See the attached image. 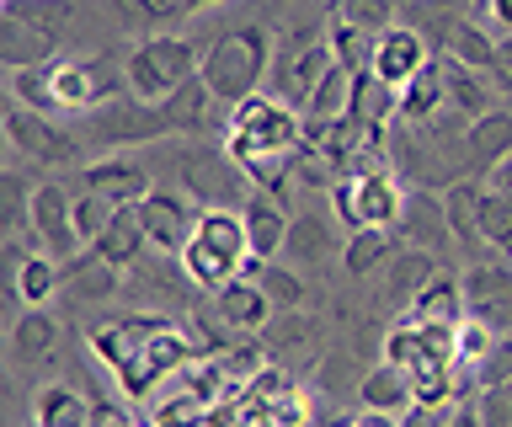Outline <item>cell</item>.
<instances>
[{"mask_svg":"<svg viewBox=\"0 0 512 427\" xmlns=\"http://www.w3.org/2000/svg\"><path fill=\"white\" fill-rule=\"evenodd\" d=\"M91 353L112 369L128 401H144L166 374H182L203 347L187 331H176L166 315H128L118 326L91 331Z\"/></svg>","mask_w":512,"mask_h":427,"instance_id":"cell-1","label":"cell"},{"mask_svg":"<svg viewBox=\"0 0 512 427\" xmlns=\"http://www.w3.org/2000/svg\"><path fill=\"white\" fill-rule=\"evenodd\" d=\"M299 145H304V113L294 102L272 97V91H256V97L230 107L224 150H230L240 166H256V161H267V155H294Z\"/></svg>","mask_w":512,"mask_h":427,"instance_id":"cell-2","label":"cell"},{"mask_svg":"<svg viewBox=\"0 0 512 427\" xmlns=\"http://www.w3.org/2000/svg\"><path fill=\"white\" fill-rule=\"evenodd\" d=\"M272 33L262 22H246V27H230L224 38H214V49H203V86L214 91V102L235 107L262 91V81L272 75Z\"/></svg>","mask_w":512,"mask_h":427,"instance_id":"cell-3","label":"cell"},{"mask_svg":"<svg viewBox=\"0 0 512 427\" xmlns=\"http://www.w3.org/2000/svg\"><path fill=\"white\" fill-rule=\"evenodd\" d=\"M198 70H203V49L192 38H171V33H150L123 59L128 97L139 102H171L187 81H198Z\"/></svg>","mask_w":512,"mask_h":427,"instance_id":"cell-4","label":"cell"},{"mask_svg":"<svg viewBox=\"0 0 512 427\" xmlns=\"http://www.w3.org/2000/svg\"><path fill=\"white\" fill-rule=\"evenodd\" d=\"M171 166L182 177V193L198 209H246V198L256 193L246 166L224 145H182V150H171Z\"/></svg>","mask_w":512,"mask_h":427,"instance_id":"cell-5","label":"cell"},{"mask_svg":"<svg viewBox=\"0 0 512 427\" xmlns=\"http://www.w3.org/2000/svg\"><path fill=\"white\" fill-rule=\"evenodd\" d=\"M336 65V54H331V38L320 33V27H288L283 43H278V54H272V97H283V102H294L304 107L310 102V91L320 86V75H326Z\"/></svg>","mask_w":512,"mask_h":427,"instance_id":"cell-6","label":"cell"},{"mask_svg":"<svg viewBox=\"0 0 512 427\" xmlns=\"http://www.w3.org/2000/svg\"><path fill=\"white\" fill-rule=\"evenodd\" d=\"M331 203L342 214L347 230H395L400 209H406V187L395 182V171H358L331 187Z\"/></svg>","mask_w":512,"mask_h":427,"instance_id":"cell-7","label":"cell"},{"mask_svg":"<svg viewBox=\"0 0 512 427\" xmlns=\"http://www.w3.org/2000/svg\"><path fill=\"white\" fill-rule=\"evenodd\" d=\"M6 139H11V150L16 155H27V161H38V166H70L80 161V139L70 123H59V118H48V113H32L27 102H6Z\"/></svg>","mask_w":512,"mask_h":427,"instance_id":"cell-8","label":"cell"},{"mask_svg":"<svg viewBox=\"0 0 512 427\" xmlns=\"http://www.w3.org/2000/svg\"><path fill=\"white\" fill-rule=\"evenodd\" d=\"M48 81H54V97L64 113H91V107L112 102L118 91L128 86L123 81V65H112V59H54L48 65Z\"/></svg>","mask_w":512,"mask_h":427,"instance_id":"cell-9","label":"cell"},{"mask_svg":"<svg viewBox=\"0 0 512 427\" xmlns=\"http://www.w3.org/2000/svg\"><path fill=\"white\" fill-rule=\"evenodd\" d=\"M27 225H32L38 251H48V257H59V262H70L86 251V241H80V230H75V193H64L59 182H38Z\"/></svg>","mask_w":512,"mask_h":427,"instance_id":"cell-10","label":"cell"},{"mask_svg":"<svg viewBox=\"0 0 512 427\" xmlns=\"http://www.w3.org/2000/svg\"><path fill=\"white\" fill-rule=\"evenodd\" d=\"M427 65H432V43L422 38V27L395 22L390 33L374 38V59H368V70H374V81H384L390 91H406Z\"/></svg>","mask_w":512,"mask_h":427,"instance_id":"cell-11","label":"cell"},{"mask_svg":"<svg viewBox=\"0 0 512 427\" xmlns=\"http://www.w3.org/2000/svg\"><path fill=\"white\" fill-rule=\"evenodd\" d=\"M198 203L187 193H171V187H155L150 198L139 203V219L144 230H150V246L166 251V257H182V246L192 241V230H198Z\"/></svg>","mask_w":512,"mask_h":427,"instance_id":"cell-12","label":"cell"},{"mask_svg":"<svg viewBox=\"0 0 512 427\" xmlns=\"http://www.w3.org/2000/svg\"><path fill=\"white\" fill-rule=\"evenodd\" d=\"M80 187H91V193H102L107 203H144L155 193V171L139 161V155H102V161H91L80 171Z\"/></svg>","mask_w":512,"mask_h":427,"instance_id":"cell-13","label":"cell"},{"mask_svg":"<svg viewBox=\"0 0 512 427\" xmlns=\"http://www.w3.org/2000/svg\"><path fill=\"white\" fill-rule=\"evenodd\" d=\"M464 310L491 321L496 331H507L512 326V267L496 257H480L464 273Z\"/></svg>","mask_w":512,"mask_h":427,"instance_id":"cell-14","label":"cell"},{"mask_svg":"<svg viewBox=\"0 0 512 427\" xmlns=\"http://www.w3.org/2000/svg\"><path fill=\"white\" fill-rule=\"evenodd\" d=\"M0 59L6 70H38L59 59V27L32 22V17H0Z\"/></svg>","mask_w":512,"mask_h":427,"instance_id":"cell-15","label":"cell"},{"mask_svg":"<svg viewBox=\"0 0 512 427\" xmlns=\"http://www.w3.org/2000/svg\"><path fill=\"white\" fill-rule=\"evenodd\" d=\"M395 241H400V246H422V251H432V257H438L443 246H454V230H448L443 198H427V193H406V209H400Z\"/></svg>","mask_w":512,"mask_h":427,"instance_id":"cell-16","label":"cell"},{"mask_svg":"<svg viewBox=\"0 0 512 427\" xmlns=\"http://www.w3.org/2000/svg\"><path fill=\"white\" fill-rule=\"evenodd\" d=\"M507 155H512V113H496L491 107L486 118H475L464 129V171L470 177H491Z\"/></svg>","mask_w":512,"mask_h":427,"instance_id":"cell-17","label":"cell"},{"mask_svg":"<svg viewBox=\"0 0 512 427\" xmlns=\"http://www.w3.org/2000/svg\"><path fill=\"white\" fill-rule=\"evenodd\" d=\"M128 273L123 267H112L96 246H86L80 257L64 262V289H70V299H86V305H102V299H118L123 294Z\"/></svg>","mask_w":512,"mask_h":427,"instance_id":"cell-18","label":"cell"},{"mask_svg":"<svg viewBox=\"0 0 512 427\" xmlns=\"http://www.w3.org/2000/svg\"><path fill=\"white\" fill-rule=\"evenodd\" d=\"M438 273V257H432V251H422V246H395V257L384 262V305L390 310H400L406 315V305L416 299V289H422V283Z\"/></svg>","mask_w":512,"mask_h":427,"instance_id":"cell-19","label":"cell"},{"mask_svg":"<svg viewBox=\"0 0 512 427\" xmlns=\"http://www.w3.org/2000/svg\"><path fill=\"white\" fill-rule=\"evenodd\" d=\"M214 310H219L235 331H267V326H272V310H278V305L267 299L262 283L240 273V278H230V283L214 294Z\"/></svg>","mask_w":512,"mask_h":427,"instance_id":"cell-20","label":"cell"},{"mask_svg":"<svg viewBox=\"0 0 512 427\" xmlns=\"http://www.w3.org/2000/svg\"><path fill=\"white\" fill-rule=\"evenodd\" d=\"M240 219H246V235H251V257L272 262L288 246V225H294V219H288V203L267 198V193H251Z\"/></svg>","mask_w":512,"mask_h":427,"instance_id":"cell-21","label":"cell"},{"mask_svg":"<svg viewBox=\"0 0 512 427\" xmlns=\"http://www.w3.org/2000/svg\"><path fill=\"white\" fill-rule=\"evenodd\" d=\"M144 246H150V230H144V219H139V203H118L112 225L96 235V251H102L112 267L134 273V267L144 262Z\"/></svg>","mask_w":512,"mask_h":427,"instance_id":"cell-22","label":"cell"},{"mask_svg":"<svg viewBox=\"0 0 512 427\" xmlns=\"http://www.w3.org/2000/svg\"><path fill=\"white\" fill-rule=\"evenodd\" d=\"M480 177H454L443 187V214H448V230H454V241L459 246H470L480 251L486 241H480Z\"/></svg>","mask_w":512,"mask_h":427,"instance_id":"cell-23","label":"cell"},{"mask_svg":"<svg viewBox=\"0 0 512 427\" xmlns=\"http://www.w3.org/2000/svg\"><path fill=\"white\" fill-rule=\"evenodd\" d=\"M406 321H464V278L438 267L406 305Z\"/></svg>","mask_w":512,"mask_h":427,"instance_id":"cell-24","label":"cell"},{"mask_svg":"<svg viewBox=\"0 0 512 427\" xmlns=\"http://www.w3.org/2000/svg\"><path fill=\"white\" fill-rule=\"evenodd\" d=\"M176 262H182V273H187V283H192V289H203V294H219L224 283H230V278H240V267H246L240 257H224V251L203 246L198 235H192V241L182 246V257H176Z\"/></svg>","mask_w":512,"mask_h":427,"instance_id":"cell-25","label":"cell"},{"mask_svg":"<svg viewBox=\"0 0 512 427\" xmlns=\"http://www.w3.org/2000/svg\"><path fill=\"white\" fill-rule=\"evenodd\" d=\"M358 395H363V406H368V411H384V417H400V411H411V406H416L411 374H406V369H395V363H379V369H368V374L358 379Z\"/></svg>","mask_w":512,"mask_h":427,"instance_id":"cell-26","label":"cell"},{"mask_svg":"<svg viewBox=\"0 0 512 427\" xmlns=\"http://www.w3.org/2000/svg\"><path fill=\"white\" fill-rule=\"evenodd\" d=\"M11 283H16V299H22V305H48V299L64 289V262L48 257V251H27V257L11 267Z\"/></svg>","mask_w":512,"mask_h":427,"instance_id":"cell-27","label":"cell"},{"mask_svg":"<svg viewBox=\"0 0 512 427\" xmlns=\"http://www.w3.org/2000/svg\"><path fill=\"white\" fill-rule=\"evenodd\" d=\"M336 246H347V241H336V219L331 214H299L294 225H288V246L283 251L294 262H331Z\"/></svg>","mask_w":512,"mask_h":427,"instance_id":"cell-28","label":"cell"},{"mask_svg":"<svg viewBox=\"0 0 512 427\" xmlns=\"http://www.w3.org/2000/svg\"><path fill=\"white\" fill-rule=\"evenodd\" d=\"M443 107H448V75H443L438 59H432V65L400 91V123H432Z\"/></svg>","mask_w":512,"mask_h":427,"instance_id":"cell-29","label":"cell"},{"mask_svg":"<svg viewBox=\"0 0 512 427\" xmlns=\"http://www.w3.org/2000/svg\"><path fill=\"white\" fill-rule=\"evenodd\" d=\"M448 59H454V65H470L480 75H496V38L480 22L459 17L454 27H448Z\"/></svg>","mask_w":512,"mask_h":427,"instance_id":"cell-30","label":"cell"},{"mask_svg":"<svg viewBox=\"0 0 512 427\" xmlns=\"http://www.w3.org/2000/svg\"><path fill=\"white\" fill-rule=\"evenodd\" d=\"M443 75H448V107H454L464 123H475V118L491 113V86H486V75H480V70L454 65V59H448Z\"/></svg>","mask_w":512,"mask_h":427,"instance_id":"cell-31","label":"cell"},{"mask_svg":"<svg viewBox=\"0 0 512 427\" xmlns=\"http://www.w3.org/2000/svg\"><path fill=\"white\" fill-rule=\"evenodd\" d=\"M11 353H16V363H38V358H48L59 347V321L48 315L43 305H27V315L16 321V331H11Z\"/></svg>","mask_w":512,"mask_h":427,"instance_id":"cell-32","label":"cell"},{"mask_svg":"<svg viewBox=\"0 0 512 427\" xmlns=\"http://www.w3.org/2000/svg\"><path fill=\"white\" fill-rule=\"evenodd\" d=\"M395 257V230H347V246H342V267L352 278H368L379 273L384 262Z\"/></svg>","mask_w":512,"mask_h":427,"instance_id":"cell-33","label":"cell"},{"mask_svg":"<svg viewBox=\"0 0 512 427\" xmlns=\"http://www.w3.org/2000/svg\"><path fill=\"white\" fill-rule=\"evenodd\" d=\"M246 278H256L267 289V299L278 310H299L304 299H310V289H304V278L294 273V267H283V262H262V257H246V267H240Z\"/></svg>","mask_w":512,"mask_h":427,"instance_id":"cell-34","label":"cell"},{"mask_svg":"<svg viewBox=\"0 0 512 427\" xmlns=\"http://www.w3.org/2000/svg\"><path fill=\"white\" fill-rule=\"evenodd\" d=\"M38 427H91L86 395L70 385H43L38 390Z\"/></svg>","mask_w":512,"mask_h":427,"instance_id":"cell-35","label":"cell"},{"mask_svg":"<svg viewBox=\"0 0 512 427\" xmlns=\"http://www.w3.org/2000/svg\"><path fill=\"white\" fill-rule=\"evenodd\" d=\"M496 342H502V337H496V326L464 310V321L454 326V358L464 363V369H475V374L486 369V358L496 353Z\"/></svg>","mask_w":512,"mask_h":427,"instance_id":"cell-36","label":"cell"},{"mask_svg":"<svg viewBox=\"0 0 512 427\" xmlns=\"http://www.w3.org/2000/svg\"><path fill=\"white\" fill-rule=\"evenodd\" d=\"M480 241L491 251H502V257H512V198L496 193V187L480 193Z\"/></svg>","mask_w":512,"mask_h":427,"instance_id":"cell-37","label":"cell"},{"mask_svg":"<svg viewBox=\"0 0 512 427\" xmlns=\"http://www.w3.org/2000/svg\"><path fill=\"white\" fill-rule=\"evenodd\" d=\"M326 38H331L336 65H347V70H368V59H374V33H363V27H352V22H342V17H331Z\"/></svg>","mask_w":512,"mask_h":427,"instance_id":"cell-38","label":"cell"},{"mask_svg":"<svg viewBox=\"0 0 512 427\" xmlns=\"http://www.w3.org/2000/svg\"><path fill=\"white\" fill-rule=\"evenodd\" d=\"M11 97L27 102L32 113H48V118L64 113L59 97H54V81H48V65H38V70H11Z\"/></svg>","mask_w":512,"mask_h":427,"instance_id":"cell-39","label":"cell"},{"mask_svg":"<svg viewBox=\"0 0 512 427\" xmlns=\"http://www.w3.org/2000/svg\"><path fill=\"white\" fill-rule=\"evenodd\" d=\"M32 193H38V187H32L22 171H6V177H0V225H6V235H16L32 219Z\"/></svg>","mask_w":512,"mask_h":427,"instance_id":"cell-40","label":"cell"},{"mask_svg":"<svg viewBox=\"0 0 512 427\" xmlns=\"http://www.w3.org/2000/svg\"><path fill=\"white\" fill-rule=\"evenodd\" d=\"M336 17L379 38V33L395 27V0H336Z\"/></svg>","mask_w":512,"mask_h":427,"instance_id":"cell-41","label":"cell"},{"mask_svg":"<svg viewBox=\"0 0 512 427\" xmlns=\"http://www.w3.org/2000/svg\"><path fill=\"white\" fill-rule=\"evenodd\" d=\"M112 214H118V203H107L102 193H91V187H80V193H75V230H80V241H86V246H96V235L112 225Z\"/></svg>","mask_w":512,"mask_h":427,"instance_id":"cell-42","label":"cell"},{"mask_svg":"<svg viewBox=\"0 0 512 427\" xmlns=\"http://www.w3.org/2000/svg\"><path fill=\"white\" fill-rule=\"evenodd\" d=\"M112 11H118L128 27H160L182 11V0H112Z\"/></svg>","mask_w":512,"mask_h":427,"instance_id":"cell-43","label":"cell"},{"mask_svg":"<svg viewBox=\"0 0 512 427\" xmlns=\"http://www.w3.org/2000/svg\"><path fill=\"white\" fill-rule=\"evenodd\" d=\"M475 406H480V422H486V427H512V379L480 385Z\"/></svg>","mask_w":512,"mask_h":427,"instance_id":"cell-44","label":"cell"},{"mask_svg":"<svg viewBox=\"0 0 512 427\" xmlns=\"http://www.w3.org/2000/svg\"><path fill=\"white\" fill-rule=\"evenodd\" d=\"M496 379H512V342H496V353L480 369V385H496Z\"/></svg>","mask_w":512,"mask_h":427,"instance_id":"cell-45","label":"cell"},{"mask_svg":"<svg viewBox=\"0 0 512 427\" xmlns=\"http://www.w3.org/2000/svg\"><path fill=\"white\" fill-rule=\"evenodd\" d=\"M304 337H315L310 321H283V326H272V342H278V347H299Z\"/></svg>","mask_w":512,"mask_h":427,"instance_id":"cell-46","label":"cell"},{"mask_svg":"<svg viewBox=\"0 0 512 427\" xmlns=\"http://www.w3.org/2000/svg\"><path fill=\"white\" fill-rule=\"evenodd\" d=\"M443 406H411V411H400V427H443Z\"/></svg>","mask_w":512,"mask_h":427,"instance_id":"cell-47","label":"cell"},{"mask_svg":"<svg viewBox=\"0 0 512 427\" xmlns=\"http://www.w3.org/2000/svg\"><path fill=\"white\" fill-rule=\"evenodd\" d=\"M443 427H486V422H480L475 395H470V401H454V411H448V422H443Z\"/></svg>","mask_w":512,"mask_h":427,"instance_id":"cell-48","label":"cell"},{"mask_svg":"<svg viewBox=\"0 0 512 427\" xmlns=\"http://www.w3.org/2000/svg\"><path fill=\"white\" fill-rule=\"evenodd\" d=\"M486 17L496 22V33H512V0H486Z\"/></svg>","mask_w":512,"mask_h":427,"instance_id":"cell-49","label":"cell"},{"mask_svg":"<svg viewBox=\"0 0 512 427\" xmlns=\"http://www.w3.org/2000/svg\"><path fill=\"white\" fill-rule=\"evenodd\" d=\"M496 75H512V33L496 38Z\"/></svg>","mask_w":512,"mask_h":427,"instance_id":"cell-50","label":"cell"},{"mask_svg":"<svg viewBox=\"0 0 512 427\" xmlns=\"http://www.w3.org/2000/svg\"><path fill=\"white\" fill-rule=\"evenodd\" d=\"M491 182H496V193H507V198H512V155L491 171Z\"/></svg>","mask_w":512,"mask_h":427,"instance_id":"cell-51","label":"cell"},{"mask_svg":"<svg viewBox=\"0 0 512 427\" xmlns=\"http://www.w3.org/2000/svg\"><path fill=\"white\" fill-rule=\"evenodd\" d=\"M208 6H224V0H182V11H208Z\"/></svg>","mask_w":512,"mask_h":427,"instance_id":"cell-52","label":"cell"},{"mask_svg":"<svg viewBox=\"0 0 512 427\" xmlns=\"http://www.w3.org/2000/svg\"><path fill=\"white\" fill-rule=\"evenodd\" d=\"M502 91H507V97H512V75H502Z\"/></svg>","mask_w":512,"mask_h":427,"instance_id":"cell-53","label":"cell"}]
</instances>
